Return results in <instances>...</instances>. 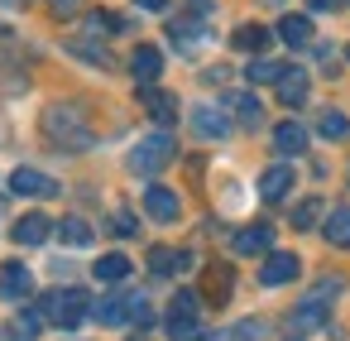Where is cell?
Wrapping results in <instances>:
<instances>
[{
  "instance_id": "6da1fadb",
  "label": "cell",
  "mask_w": 350,
  "mask_h": 341,
  "mask_svg": "<svg viewBox=\"0 0 350 341\" xmlns=\"http://www.w3.org/2000/svg\"><path fill=\"white\" fill-rule=\"evenodd\" d=\"M173 159H178V144H173V135H168V130H154V135H144V140L130 149V168H135L139 178L163 173Z\"/></svg>"
},
{
  "instance_id": "7a4b0ae2",
  "label": "cell",
  "mask_w": 350,
  "mask_h": 341,
  "mask_svg": "<svg viewBox=\"0 0 350 341\" xmlns=\"http://www.w3.org/2000/svg\"><path fill=\"white\" fill-rule=\"evenodd\" d=\"M44 130H49V140H53V144H63V149H82V144H92L87 116H82L77 106H49Z\"/></svg>"
},
{
  "instance_id": "3957f363",
  "label": "cell",
  "mask_w": 350,
  "mask_h": 341,
  "mask_svg": "<svg viewBox=\"0 0 350 341\" xmlns=\"http://www.w3.org/2000/svg\"><path fill=\"white\" fill-rule=\"evenodd\" d=\"M44 317H49L53 327L72 331V327H82V322L92 317V298H87L82 288H58V293L44 298Z\"/></svg>"
},
{
  "instance_id": "277c9868",
  "label": "cell",
  "mask_w": 350,
  "mask_h": 341,
  "mask_svg": "<svg viewBox=\"0 0 350 341\" xmlns=\"http://www.w3.org/2000/svg\"><path fill=\"white\" fill-rule=\"evenodd\" d=\"M302 274V260L293 255V250H273V255H264V264H259V283L264 288H283V283H293Z\"/></svg>"
},
{
  "instance_id": "5b68a950",
  "label": "cell",
  "mask_w": 350,
  "mask_h": 341,
  "mask_svg": "<svg viewBox=\"0 0 350 341\" xmlns=\"http://www.w3.org/2000/svg\"><path fill=\"white\" fill-rule=\"evenodd\" d=\"M168 39L178 44V53H197V49L211 44V29L202 25V15H192V20H168Z\"/></svg>"
},
{
  "instance_id": "8992f818",
  "label": "cell",
  "mask_w": 350,
  "mask_h": 341,
  "mask_svg": "<svg viewBox=\"0 0 350 341\" xmlns=\"http://www.w3.org/2000/svg\"><path fill=\"white\" fill-rule=\"evenodd\" d=\"M34 293V274L20 264V260H5L0 264V298L5 303H20V298H29Z\"/></svg>"
},
{
  "instance_id": "52a82bcc",
  "label": "cell",
  "mask_w": 350,
  "mask_h": 341,
  "mask_svg": "<svg viewBox=\"0 0 350 341\" xmlns=\"http://www.w3.org/2000/svg\"><path fill=\"white\" fill-rule=\"evenodd\" d=\"M10 192L15 197H58V183L39 168H15L10 173Z\"/></svg>"
},
{
  "instance_id": "ba28073f",
  "label": "cell",
  "mask_w": 350,
  "mask_h": 341,
  "mask_svg": "<svg viewBox=\"0 0 350 341\" xmlns=\"http://www.w3.org/2000/svg\"><path fill=\"white\" fill-rule=\"evenodd\" d=\"M187 121H192V130L202 135V140H226V130H230V121H226V111L221 106H192L187 111Z\"/></svg>"
},
{
  "instance_id": "9c48e42d",
  "label": "cell",
  "mask_w": 350,
  "mask_h": 341,
  "mask_svg": "<svg viewBox=\"0 0 350 341\" xmlns=\"http://www.w3.org/2000/svg\"><path fill=\"white\" fill-rule=\"evenodd\" d=\"M326 312H331V303L302 298V303L293 307V317H288V336H307V331H317V327L326 322Z\"/></svg>"
},
{
  "instance_id": "30bf717a",
  "label": "cell",
  "mask_w": 350,
  "mask_h": 341,
  "mask_svg": "<svg viewBox=\"0 0 350 341\" xmlns=\"http://www.w3.org/2000/svg\"><path fill=\"white\" fill-rule=\"evenodd\" d=\"M139 101H144V111L154 116V125H178V101L163 92V87H139Z\"/></svg>"
},
{
  "instance_id": "8fae6325",
  "label": "cell",
  "mask_w": 350,
  "mask_h": 341,
  "mask_svg": "<svg viewBox=\"0 0 350 341\" xmlns=\"http://www.w3.org/2000/svg\"><path fill=\"white\" fill-rule=\"evenodd\" d=\"M144 212H149L159 226H173L183 207H178V192H173V188H159V183H154V188L144 192Z\"/></svg>"
},
{
  "instance_id": "7c38bea8",
  "label": "cell",
  "mask_w": 350,
  "mask_h": 341,
  "mask_svg": "<svg viewBox=\"0 0 350 341\" xmlns=\"http://www.w3.org/2000/svg\"><path fill=\"white\" fill-rule=\"evenodd\" d=\"M130 73H135V82H139V87H154V82H159V73H163V53H159L154 44H139V49H135V58H130Z\"/></svg>"
},
{
  "instance_id": "4fadbf2b",
  "label": "cell",
  "mask_w": 350,
  "mask_h": 341,
  "mask_svg": "<svg viewBox=\"0 0 350 341\" xmlns=\"http://www.w3.org/2000/svg\"><path fill=\"white\" fill-rule=\"evenodd\" d=\"M293 192V164H269L264 178H259V197L264 202H283Z\"/></svg>"
},
{
  "instance_id": "5bb4252c",
  "label": "cell",
  "mask_w": 350,
  "mask_h": 341,
  "mask_svg": "<svg viewBox=\"0 0 350 341\" xmlns=\"http://www.w3.org/2000/svg\"><path fill=\"white\" fill-rule=\"evenodd\" d=\"M235 255H273V231L259 221V226H240L235 231Z\"/></svg>"
},
{
  "instance_id": "9a60e30c",
  "label": "cell",
  "mask_w": 350,
  "mask_h": 341,
  "mask_svg": "<svg viewBox=\"0 0 350 341\" xmlns=\"http://www.w3.org/2000/svg\"><path fill=\"white\" fill-rule=\"evenodd\" d=\"M192 269V255L187 250H149V274H159V279H168V274H187Z\"/></svg>"
},
{
  "instance_id": "2e32d148",
  "label": "cell",
  "mask_w": 350,
  "mask_h": 341,
  "mask_svg": "<svg viewBox=\"0 0 350 341\" xmlns=\"http://www.w3.org/2000/svg\"><path fill=\"white\" fill-rule=\"evenodd\" d=\"M321 236H326V245H336V250H350V207H345V202L326 212V221H321Z\"/></svg>"
},
{
  "instance_id": "e0dca14e",
  "label": "cell",
  "mask_w": 350,
  "mask_h": 341,
  "mask_svg": "<svg viewBox=\"0 0 350 341\" xmlns=\"http://www.w3.org/2000/svg\"><path fill=\"white\" fill-rule=\"evenodd\" d=\"M49 236H53V221H49L44 212H29V216L15 221V240H20V245H44Z\"/></svg>"
},
{
  "instance_id": "ac0fdd59",
  "label": "cell",
  "mask_w": 350,
  "mask_h": 341,
  "mask_svg": "<svg viewBox=\"0 0 350 341\" xmlns=\"http://www.w3.org/2000/svg\"><path fill=\"white\" fill-rule=\"evenodd\" d=\"M264 336H269V327H264L259 317H240V322H230V327L211 331L206 341H264Z\"/></svg>"
},
{
  "instance_id": "d6986e66",
  "label": "cell",
  "mask_w": 350,
  "mask_h": 341,
  "mask_svg": "<svg viewBox=\"0 0 350 341\" xmlns=\"http://www.w3.org/2000/svg\"><path fill=\"white\" fill-rule=\"evenodd\" d=\"M307 92H312V87H307V73H302V68H283V77H278V101H283V106H302Z\"/></svg>"
},
{
  "instance_id": "ffe728a7",
  "label": "cell",
  "mask_w": 350,
  "mask_h": 341,
  "mask_svg": "<svg viewBox=\"0 0 350 341\" xmlns=\"http://www.w3.org/2000/svg\"><path fill=\"white\" fill-rule=\"evenodd\" d=\"M230 111H235V121H240L245 130H259V125H264V106H259L254 92H230Z\"/></svg>"
},
{
  "instance_id": "44dd1931",
  "label": "cell",
  "mask_w": 350,
  "mask_h": 341,
  "mask_svg": "<svg viewBox=\"0 0 350 341\" xmlns=\"http://www.w3.org/2000/svg\"><path fill=\"white\" fill-rule=\"evenodd\" d=\"M273 149H278V154H302V149H307V125H297V121L273 125Z\"/></svg>"
},
{
  "instance_id": "7402d4cb",
  "label": "cell",
  "mask_w": 350,
  "mask_h": 341,
  "mask_svg": "<svg viewBox=\"0 0 350 341\" xmlns=\"http://www.w3.org/2000/svg\"><path fill=\"white\" fill-rule=\"evenodd\" d=\"M92 317H96L101 327H125V322H130V298L111 293V298H101V303L92 307Z\"/></svg>"
},
{
  "instance_id": "603a6c76",
  "label": "cell",
  "mask_w": 350,
  "mask_h": 341,
  "mask_svg": "<svg viewBox=\"0 0 350 341\" xmlns=\"http://www.w3.org/2000/svg\"><path fill=\"white\" fill-rule=\"evenodd\" d=\"M278 39H283L288 49H307V44H312V20H307V15H283Z\"/></svg>"
},
{
  "instance_id": "cb8c5ba5",
  "label": "cell",
  "mask_w": 350,
  "mask_h": 341,
  "mask_svg": "<svg viewBox=\"0 0 350 341\" xmlns=\"http://www.w3.org/2000/svg\"><path fill=\"white\" fill-rule=\"evenodd\" d=\"M317 130H321V140H350V116L336 111V106H326L317 116Z\"/></svg>"
},
{
  "instance_id": "d4e9b609",
  "label": "cell",
  "mask_w": 350,
  "mask_h": 341,
  "mask_svg": "<svg viewBox=\"0 0 350 341\" xmlns=\"http://www.w3.org/2000/svg\"><path fill=\"white\" fill-rule=\"evenodd\" d=\"M92 274H96L101 283H111V288H116V283H125V279H130V260H125V255H101Z\"/></svg>"
},
{
  "instance_id": "484cf974",
  "label": "cell",
  "mask_w": 350,
  "mask_h": 341,
  "mask_svg": "<svg viewBox=\"0 0 350 341\" xmlns=\"http://www.w3.org/2000/svg\"><path fill=\"white\" fill-rule=\"evenodd\" d=\"M230 44L245 49V53H264V49H269V29H264V25H240V29L230 34Z\"/></svg>"
},
{
  "instance_id": "4316f807",
  "label": "cell",
  "mask_w": 350,
  "mask_h": 341,
  "mask_svg": "<svg viewBox=\"0 0 350 341\" xmlns=\"http://www.w3.org/2000/svg\"><path fill=\"white\" fill-rule=\"evenodd\" d=\"M58 236H63V245H72V250L92 245V226H87L82 216H63V221H58Z\"/></svg>"
},
{
  "instance_id": "83f0119b",
  "label": "cell",
  "mask_w": 350,
  "mask_h": 341,
  "mask_svg": "<svg viewBox=\"0 0 350 341\" xmlns=\"http://www.w3.org/2000/svg\"><path fill=\"white\" fill-rule=\"evenodd\" d=\"M163 331L168 341H202V317H168Z\"/></svg>"
},
{
  "instance_id": "f1b7e54d",
  "label": "cell",
  "mask_w": 350,
  "mask_h": 341,
  "mask_svg": "<svg viewBox=\"0 0 350 341\" xmlns=\"http://www.w3.org/2000/svg\"><path fill=\"white\" fill-rule=\"evenodd\" d=\"M39 331H44L39 312H20V317L10 322V341H39Z\"/></svg>"
},
{
  "instance_id": "f546056e",
  "label": "cell",
  "mask_w": 350,
  "mask_h": 341,
  "mask_svg": "<svg viewBox=\"0 0 350 341\" xmlns=\"http://www.w3.org/2000/svg\"><path fill=\"white\" fill-rule=\"evenodd\" d=\"M197 312H202V298L192 288H178L173 303H168V317H197Z\"/></svg>"
},
{
  "instance_id": "4dcf8cb0",
  "label": "cell",
  "mask_w": 350,
  "mask_h": 341,
  "mask_svg": "<svg viewBox=\"0 0 350 341\" xmlns=\"http://www.w3.org/2000/svg\"><path fill=\"white\" fill-rule=\"evenodd\" d=\"M317 221H321V197H307V202L293 207V226H297V231H307V226H317Z\"/></svg>"
},
{
  "instance_id": "1f68e13d",
  "label": "cell",
  "mask_w": 350,
  "mask_h": 341,
  "mask_svg": "<svg viewBox=\"0 0 350 341\" xmlns=\"http://www.w3.org/2000/svg\"><path fill=\"white\" fill-rule=\"evenodd\" d=\"M245 77H250V82H278V77H283V63H264V58H254V63L245 68Z\"/></svg>"
},
{
  "instance_id": "d6a6232c",
  "label": "cell",
  "mask_w": 350,
  "mask_h": 341,
  "mask_svg": "<svg viewBox=\"0 0 350 341\" xmlns=\"http://www.w3.org/2000/svg\"><path fill=\"white\" fill-rule=\"evenodd\" d=\"M206 279H211V303H226V298H230V279H235V274H230L226 264H216Z\"/></svg>"
},
{
  "instance_id": "836d02e7",
  "label": "cell",
  "mask_w": 350,
  "mask_h": 341,
  "mask_svg": "<svg viewBox=\"0 0 350 341\" xmlns=\"http://www.w3.org/2000/svg\"><path fill=\"white\" fill-rule=\"evenodd\" d=\"M130 322H135V327H154V322H159L154 307H149V298H130Z\"/></svg>"
},
{
  "instance_id": "e575fe53",
  "label": "cell",
  "mask_w": 350,
  "mask_h": 341,
  "mask_svg": "<svg viewBox=\"0 0 350 341\" xmlns=\"http://www.w3.org/2000/svg\"><path fill=\"white\" fill-rule=\"evenodd\" d=\"M92 29H96V34H116V29H125V20H116V15H92Z\"/></svg>"
},
{
  "instance_id": "d590c367",
  "label": "cell",
  "mask_w": 350,
  "mask_h": 341,
  "mask_svg": "<svg viewBox=\"0 0 350 341\" xmlns=\"http://www.w3.org/2000/svg\"><path fill=\"white\" fill-rule=\"evenodd\" d=\"M116 231H120V236H135V216H130V212H116Z\"/></svg>"
},
{
  "instance_id": "8d00e7d4",
  "label": "cell",
  "mask_w": 350,
  "mask_h": 341,
  "mask_svg": "<svg viewBox=\"0 0 350 341\" xmlns=\"http://www.w3.org/2000/svg\"><path fill=\"white\" fill-rule=\"evenodd\" d=\"M49 5H53L58 15H77V10H82V0H49Z\"/></svg>"
},
{
  "instance_id": "74e56055",
  "label": "cell",
  "mask_w": 350,
  "mask_h": 341,
  "mask_svg": "<svg viewBox=\"0 0 350 341\" xmlns=\"http://www.w3.org/2000/svg\"><path fill=\"white\" fill-rule=\"evenodd\" d=\"M312 10H340V5H350V0H307Z\"/></svg>"
},
{
  "instance_id": "f35d334b",
  "label": "cell",
  "mask_w": 350,
  "mask_h": 341,
  "mask_svg": "<svg viewBox=\"0 0 350 341\" xmlns=\"http://www.w3.org/2000/svg\"><path fill=\"white\" fill-rule=\"evenodd\" d=\"M139 10H168V0H135Z\"/></svg>"
},
{
  "instance_id": "ab89813d",
  "label": "cell",
  "mask_w": 350,
  "mask_h": 341,
  "mask_svg": "<svg viewBox=\"0 0 350 341\" xmlns=\"http://www.w3.org/2000/svg\"><path fill=\"white\" fill-rule=\"evenodd\" d=\"M206 5H211V0H197V15H206Z\"/></svg>"
},
{
  "instance_id": "60d3db41",
  "label": "cell",
  "mask_w": 350,
  "mask_h": 341,
  "mask_svg": "<svg viewBox=\"0 0 350 341\" xmlns=\"http://www.w3.org/2000/svg\"><path fill=\"white\" fill-rule=\"evenodd\" d=\"M269 5H283V0H269Z\"/></svg>"
},
{
  "instance_id": "b9f144b4",
  "label": "cell",
  "mask_w": 350,
  "mask_h": 341,
  "mask_svg": "<svg viewBox=\"0 0 350 341\" xmlns=\"http://www.w3.org/2000/svg\"><path fill=\"white\" fill-rule=\"evenodd\" d=\"M345 58H350V49H345Z\"/></svg>"
},
{
  "instance_id": "7bdbcfd3",
  "label": "cell",
  "mask_w": 350,
  "mask_h": 341,
  "mask_svg": "<svg viewBox=\"0 0 350 341\" xmlns=\"http://www.w3.org/2000/svg\"><path fill=\"white\" fill-rule=\"evenodd\" d=\"M135 341H139V336H135Z\"/></svg>"
}]
</instances>
